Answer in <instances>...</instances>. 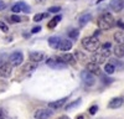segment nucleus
Wrapping results in <instances>:
<instances>
[{"mask_svg":"<svg viewBox=\"0 0 124 119\" xmlns=\"http://www.w3.org/2000/svg\"><path fill=\"white\" fill-rule=\"evenodd\" d=\"M58 48L61 50V51H63V52L70 51V50L72 48V42H71V40H61Z\"/></svg>","mask_w":124,"mask_h":119,"instance_id":"14","label":"nucleus"},{"mask_svg":"<svg viewBox=\"0 0 124 119\" xmlns=\"http://www.w3.org/2000/svg\"><path fill=\"white\" fill-rule=\"evenodd\" d=\"M60 42H61V38H60L58 36H51V37L48 38V45H50L51 48L57 50L58 46H60Z\"/></svg>","mask_w":124,"mask_h":119,"instance_id":"16","label":"nucleus"},{"mask_svg":"<svg viewBox=\"0 0 124 119\" xmlns=\"http://www.w3.org/2000/svg\"><path fill=\"white\" fill-rule=\"evenodd\" d=\"M113 37H114L116 42L124 45V32H123V31H117V32L114 34V36H113Z\"/></svg>","mask_w":124,"mask_h":119,"instance_id":"20","label":"nucleus"},{"mask_svg":"<svg viewBox=\"0 0 124 119\" xmlns=\"http://www.w3.org/2000/svg\"><path fill=\"white\" fill-rule=\"evenodd\" d=\"M87 71H88V72H91L92 74H97V76H99V74H101V68H99V65L93 63V62L87 63Z\"/></svg>","mask_w":124,"mask_h":119,"instance_id":"11","label":"nucleus"},{"mask_svg":"<svg viewBox=\"0 0 124 119\" xmlns=\"http://www.w3.org/2000/svg\"><path fill=\"white\" fill-rule=\"evenodd\" d=\"M60 10H61L60 6H51V7L47 10V13H50V14H57Z\"/></svg>","mask_w":124,"mask_h":119,"instance_id":"28","label":"nucleus"},{"mask_svg":"<svg viewBox=\"0 0 124 119\" xmlns=\"http://www.w3.org/2000/svg\"><path fill=\"white\" fill-rule=\"evenodd\" d=\"M104 71H106L107 74H113V73H114V71H116V67L113 66L112 63H107L104 66Z\"/></svg>","mask_w":124,"mask_h":119,"instance_id":"22","label":"nucleus"},{"mask_svg":"<svg viewBox=\"0 0 124 119\" xmlns=\"http://www.w3.org/2000/svg\"><path fill=\"white\" fill-rule=\"evenodd\" d=\"M98 27L99 30H103V31H107V30H110L113 26L116 25V20L113 19V16L110 14H103L99 19H98Z\"/></svg>","mask_w":124,"mask_h":119,"instance_id":"2","label":"nucleus"},{"mask_svg":"<svg viewBox=\"0 0 124 119\" xmlns=\"http://www.w3.org/2000/svg\"><path fill=\"white\" fill-rule=\"evenodd\" d=\"M110 46H112V44L107 41V42H104V44L102 45V48H106V50H109V48H110Z\"/></svg>","mask_w":124,"mask_h":119,"instance_id":"34","label":"nucleus"},{"mask_svg":"<svg viewBox=\"0 0 124 119\" xmlns=\"http://www.w3.org/2000/svg\"><path fill=\"white\" fill-rule=\"evenodd\" d=\"M11 69H13V66L10 65V63H3V65H0V77L8 78L10 74H11Z\"/></svg>","mask_w":124,"mask_h":119,"instance_id":"7","label":"nucleus"},{"mask_svg":"<svg viewBox=\"0 0 124 119\" xmlns=\"http://www.w3.org/2000/svg\"><path fill=\"white\" fill-rule=\"evenodd\" d=\"M66 102H67V97L61 98V99H58V101L50 102V103H48V108H50V109H58V108H61L62 105H65Z\"/></svg>","mask_w":124,"mask_h":119,"instance_id":"10","label":"nucleus"},{"mask_svg":"<svg viewBox=\"0 0 124 119\" xmlns=\"http://www.w3.org/2000/svg\"><path fill=\"white\" fill-rule=\"evenodd\" d=\"M11 10H13V13H15V14H19V13H21V7H20V5H19V4L14 5Z\"/></svg>","mask_w":124,"mask_h":119,"instance_id":"30","label":"nucleus"},{"mask_svg":"<svg viewBox=\"0 0 124 119\" xmlns=\"http://www.w3.org/2000/svg\"><path fill=\"white\" fill-rule=\"evenodd\" d=\"M60 20H61V16H60V15L55 16V17H54V19H52V20H51V21L48 22V25H47V26H48L50 29H54V27H55V26L58 24V21H60Z\"/></svg>","mask_w":124,"mask_h":119,"instance_id":"23","label":"nucleus"},{"mask_svg":"<svg viewBox=\"0 0 124 119\" xmlns=\"http://www.w3.org/2000/svg\"><path fill=\"white\" fill-rule=\"evenodd\" d=\"M102 1H104V0H98V1H97V4H101Z\"/></svg>","mask_w":124,"mask_h":119,"instance_id":"41","label":"nucleus"},{"mask_svg":"<svg viewBox=\"0 0 124 119\" xmlns=\"http://www.w3.org/2000/svg\"><path fill=\"white\" fill-rule=\"evenodd\" d=\"M19 5H20V7H21V11H24V13H29L30 11V7L24 3V1H20V3H17Z\"/></svg>","mask_w":124,"mask_h":119,"instance_id":"27","label":"nucleus"},{"mask_svg":"<svg viewBox=\"0 0 124 119\" xmlns=\"http://www.w3.org/2000/svg\"><path fill=\"white\" fill-rule=\"evenodd\" d=\"M81 104V99H77V101H75V102H72V103H70V104H67L65 108L67 109H72V108H75V107H77V105H79Z\"/></svg>","mask_w":124,"mask_h":119,"instance_id":"24","label":"nucleus"},{"mask_svg":"<svg viewBox=\"0 0 124 119\" xmlns=\"http://www.w3.org/2000/svg\"><path fill=\"white\" fill-rule=\"evenodd\" d=\"M60 58H61L65 63H73V62H75V57H73V55H71V53H63Z\"/></svg>","mask_w":124,"mask_h":119,"instance_id":"19","label":"nucleus"},{"mask_svg":"<svg viewBox=\"0 0 124 119\" xmlns=\"http://www.w3.org/2000/svg\"><path fill=\"white\" fill-rule=\"evenodd\" d=\"M58 119H70V118H68L67 115H62V117H60Z\"/></svg>","mask_w":124,"mask_h":119,"instance_id":"39","label":"nucleus"},{"mask_svg":"<svg viewBox=\"0 0 124 119\" xmlns=\"http://www.w3.org/2000/svg\"><path fill=\"white\" fill-rule=\"evenodd\" d=\"M29 57H30V60H31L32 62L39 63V62H41V61L45 58V55H44L42 52H30Z\"/></svg>","mask_w":124,"mask_h":119,"instance_id":"12","label":"nucleus"},{"mask_svg":"<svg viewBox=\"0 0 124 119\" xmlns=\"http://www.w3.org/2000/svg\"><path fill=\"white\" fill-rule=\"evenodd\" d=\"M0 30H1L3 32H8V31H9V27H8V25H6L4 21H1V20H0Z\"/></svg>","mask_w":124,"mask_h":119,"instance_id":"29","label":"nucleus"},{"mask_svg":"<svg viewBox=\"0 0 124 119\" xmlns=\"http://www.w3.org/2000/svg\"><path fill=\"white\" fill-rule=\"evenodd\" d=\"M6 9V4L3 1V0H0V11H3V10Z\"/></svg>","mask_w":124,"mask_h":119,"instance_id":"37","label":"nucleus"},{"mask_svg":"<svg viewBox=\"0 0 124 119\" xmlns=\"http://www.w3.org/2000/svg\"><path fill=\"white\" fill-rule=\"evenodd\" d=\"M92 20V15L89 14V13H86V14H83L79 19H78V24H79V26L81 27H83L85 25H87L89 21Z\"/></svg>","mask_w":124,"mask_h":119,"instance_id":"15","label":"nucleus"},{"mask_svg":"<svg viewBox=\"0 0 124 119\" xmlns=\"http://www.w3.org/2000/svg\"><path fill=\"white\" fill-rule=\"evenodd\" d=\"M109 6H110V9L113 10V11L118 13L124 7V3H123V0H110Z\"/></svg>","mask_w":124,"mask_h":119,"instance_id":"8","label":"nucleus"},{"mask_svg":"<svg viewBox=\"0 0 124 119\" xmlns=\"http://www.w3.org/2000/svg\"><path fill=\"white\" fill-rule=\"evenodd\" d=\"M82 46H83L85 50H87L89 52H96L101 47V44H99V40L97 37L88 36V37L82 38Z\"/></svg>","mask_w":124,"mask_h":119,"instance_id":"1","label":"nucleus"},{"mask_svg":"<svg viewBox=\"0 0 124 119\" xmlns=\"http://www.w3.org/2000/svg\"><path fill=\"white\" fill-rule=\"evenodd\" d=\"M9 61H10V65H11V66H16L17 67V66H20V65L23 63L24 56H23L21 52H14V53L10 55Z\"/></svg>","mask_w":124,"mask_h":119,"instance_id":"4","label":"nucleus"},{"mask_svg":"<svg viewBox=\"0 0 124 119\" xmlns=\"http://www.w3.org/2000/svg\"><path fill=\"white\" fill-rule=\"evenodd\" d=\"M77 119H85V118L82 117V115H78V117H77Z\"/></svg>","mask_w":124,"mask_h":119,"instance_id":"40","label":"nucleus"},{"mask_svg":"<svg viewBox=\"0 0 124 119\" xmlns=\"http://www.w3.org/2000/svg\"><path fill=\"white\" fill-rule=\"evenodd\" d=\"M46 65H47L48 67H51V68H57V69H60V68H65L67 63H65L60 57H50V58L46 60Z\"/></svg>","mask_w":124,"mask_h":119,"instance_id":"3","label":"nucleus"},{"mask_svg":"<svg viewBox=\"0 0 124 119\" xmlns=\"http://www.w3.org/2000/svg\"><path fill=\"white\" fill-rule=\"evenodd\" d=\"M39 3H45V0H37Z\"/></svg>","mask_w":124,"mask_h":119,"instance_id":"42","label":"nucleus"},{"mask_svg":"<svg viewBox=\"0 0 124 119\" xmlns=\"http://www.w3.org/2000/svg\"><path fill=\"white\" fill-rule=\"evenodd\" d=\"M114 55L117 57H124V45L122 44H118L116 47H114Z\"/></svg>","mask_w":124,"mask_h":119,"instance_id":"18","label":"nucleus"},{"mask_svg":"<svg viewBox=\"0 0 124 119\" xmlns=\"http://www.w3.org/2000/svg\"><path fill=\"white\" fill-rule=\"evenodd\" d=\"M36 67H37V63L31 61V62H27V63L24 66L23 71H24V72H32V71H35V69H36Z\"/></svg>","mask_w":124,"mask_h":119,"instance_id":"17","label":"nucleus"},{"mask_svg":"<svg viewBox=\"0 0 124 119\" xmlns=\"http://www.w3.org/2000/svg\"><path fill=\"white\" fill-rule=\"evenodd\" d=\"M106 56H103L101 52H97V53H93L92 55V57H91V60H92V62L93 63H97V65H101V63H103L106 61Z\"/></svg>","mask_w":124,"mask_h":119,"instance_id":"13","label":"nucleus"},{"mask_svg":"<svg viewBox=\"0 0 124 119\" xmlns=\"http://www.w3.org/2000/svg\"><path fill=\"white\" fill-rule=\"evenodd\" d=\"M116 25L118 27H120V29H124V21H123V20H118V21L116 22Z\"/></svg>","mask_w":124,"mask_h":119,"instance_id":"35","label":"nucleus"},{"mask_svg":"<svg viewBox=\"0 0 124 119\" xmlns=\"http://www.w3.org/2000/svg\"><path fill=\"white\" fill-rule=\"evenodd\" d=\"M45 16H44V14H36L35 16H34V21H36V22H39V21H41Z\"/></svg>","mask_w":124,"mask_h":119,"instance_id":"31","label":"nucleus"},{"mask_svg":"<svg viewBox=\"0 0 124 119\" xmlns=\"http://www.w3.org/2000/svg\"><path fill=\"white\" fill-rule=\"evenodd\" d=\"M78 35H79V32H78V30H71V31L68 32V36H70L71 38H73V40H77Z\"/></svg>","mask_w":124,"mask_h":119,"instance_id":"26","label":"nucleus"},{"mask_svg":"<svg viewBox=\"0 0 124 119\" xmlns=\"http://www.w3.org/2000/svg\"><path fill=\"white\" fill-rule=\"evenodd\" d=\"M114 79L113 78H108V77H103V82H104L106 84H109V83H112Z\"/></svg>","mask_w":124,"mask_h":119,"instance_id":"33","label":"nucleus"},{"mask_svg":"<svg viewBox=\"0 0 124 119\" xmlns=\"http://www.w3.org/2000/svg\"><path fill=\"white\" fill-rule=\"evenodd\" d=\"M40 31H41V26H36V27H34L32 30H31V32H32V34H37Z\"/></svg>","mask_w":124,"mask_h":119,"instance_id":"36","label":"nucleus"},{"mask_svg":"<svg viewBox=\"0 0 124 119\" xmlns=\"http://www.w3.org/2000/svg\"><path fill=\"white\" fill-rule=\"evenodd\" d=\"M0 119H10V118H8V117L5 115V113H4V114H1V115H0Z\"/></svg>","mask_w":124,"mask_h":119,"instance_id":"38","label":"nucleus"},{"mask_svg":"<svg viewBox=\"0 0 124 119\" xmlns=\"http://www.w3.org/2000/svg\"><path fill=\"white\" fill-rule=\"evenodd\" d=\"M122 105H123V98H120V97L110 99V102L108 103V108H110V109H117V108H120Z\"/></svg>","mask_w":124,"mask_h":119,"instance_id":"9","label":"nucleus"},{"mask_svg":"<svg viewBox=\"0 0 124 119\" xmlns=\"http://www.w3.org/2000/svg\"><path fill=\"white\" fill-rule=\"evenodd\" d=\"M81 78H82V81L85 82V84L86 86H93L96 83V78H94V76H93L91 72H88V71H85V72H82L81 73Z\"/></svg>","mask_w":124,"mask_h":119,"instance_id":"6","label":"nucleus"},{"mask_svg":"<svg viewBox=\"0 0 124 119\" xmlns=\"http://www.w3.org/2000/svg\"><path fill=\"white\" fill-rule=\"evenodd\" d=\"M97 111H98V107H97V105H92V107L89 108V114L94 115V114L97 113Z\"/></svg>","mask_w":124,"mask_h":119,"instance_id":"32","label":"nucleus"},{"mask_svg":"<svg viewBox=\"0 0 124 119\" xmlns=\"http://www.w3.org/2000/svg\"><path fill=\"white\" fill-rule=\"evenodd\" d=\"M73 57H76L78 61H87V55L85 52H82V51H78V50H76V51H75Z\"/></svg>","mask_w":124,"mask_h":119,"instance_id":"21","label":"nucleus"},{"mask_svg":"<svg viewBox=\"0 0 124 119\" xmlns=\"http://www.w3.org/2000/svg\"><path fill=\"white\" fill-rule=\"evenodd\" d=\"M10 20H11V21L14 22V24H17V22H20V21H23V17H20L17 14H15V15H11L10 16Z\"/></svg>","mask_w":124,"mask_h":119,"instance_id":"25","label":"nucleus"},{"mask_svg":"<svg viewBox=\"0 0 124 119\" xmlns=\"http://www.w3.org/2000/svg\"><path fill=\"white\" fill-rule=\"evenodd\" d=\"M51 115H52V111L51 109H45V108L37 109L34 114L35 119H48Z\"/></svg>","mask_w":124,"mask_h":119,"instance_id":"5","label":"nucleus"}]
</instances>
